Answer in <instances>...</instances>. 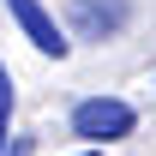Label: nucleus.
Here are the masks:
<instances>
[{"label": "nucleus", "mask_w": 156, "mask_h": 156, "mask_svg": "<svg viewBox=\"0 0 156 156\" xmlns=\"http://www.w3.org/2000/svg\"><path fill=\"white\" fill-rule=\"evenodd\" d=\"M132 126H138V114H132V102H120V96H84L72 108V138H90V144L126 138Z\"/></svg>", "instance_id": "obj_1"}, {"label": "nucleus", "mask_w": 156, "mask_h": 156, "mask_svg": "<svg viewBox=\"0 0 156 156\" xmlns=\"http://www.w3.org/2000/svg\"><path fill=\"white\" fill-rule=\"evenodd\" d=\"M132 18V0H72V30L78 42H114Z\"/></svg>", "instance_id": "obj_2"}, {"label": "nucleus", "mask_w": 156, "mask_h": 156, "mask_svg": "<svg viewBox=\"0 0 156 156\" xmlns=\"http://www.w3.org/2000/svg\"><path fill=\"white\" fill-rule=\"evenodd\" d=\"M6 6H12V18H18V30L24 36H30V48H42V54H66V48H72V42L60 36V24H54V12H48V6H42V0H6Z\"/></svg>", "instance_id": "obj_3"}, {"label": "nucleus", "mask_w": 156, "mask_h": 156, "mask_svg": "<svg viewBox=\"0 0 156 156\" xmlns=\"http://www.w3.org/2000/svg\"><path fill=\"white\" fill-rule=\"evenodd\" d=\"M6 138H12V72L0 66V156H6Z\"/></svg>", "instance_id": "obj_4"}, {"label": "nucleus", "mask_w": 156, "mask_h": 156, "mask_svg": "<svg viewBox=\"0 0 156 156\" xmlns=\"http://www.w3.org/2000/svg\"><path fill=\"white\" fill-rule=\"evenodd\" d=\"M84 156H96V150H84Z\"/></svg>", "instance_id": "obj_5"}]
</instances>
